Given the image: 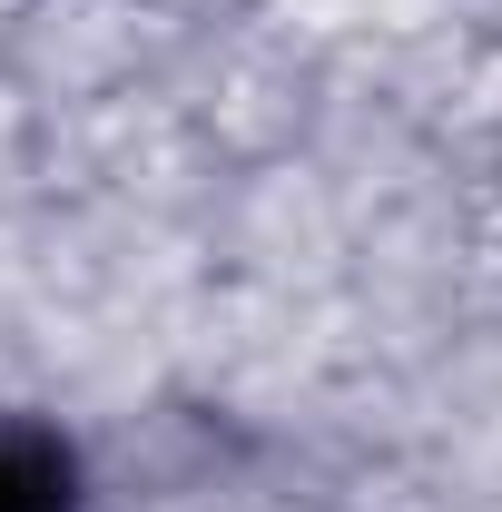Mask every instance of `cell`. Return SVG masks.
Returning <instances> with one entry per match:
<instances>
[{
  "label": "cell",
  "instance_id": "6da1fadb",
  "mask_svg": "<svg viewBox=\"0 0 502 512\" xmlns=\"http://www.w3.org/2000/svg\"><path fill=\"white\" fill-rule=\"evenodd\" d=\"M0 512H79V453L50 424L0 414Z\"/></svg>",
  "mask_w": 502,
  "mask_h": 512
}]
</instances>
